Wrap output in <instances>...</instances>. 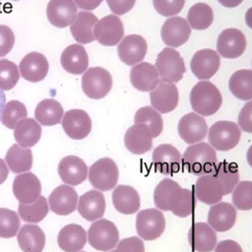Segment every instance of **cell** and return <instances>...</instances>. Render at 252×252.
I'll return each mask as SVG.
<instances>
[{
	"instance_id": "1",
	"label": "cell",
	"mask_w": 252,
	"mask_h": 252,
	"mask_svg": "<svg viewBox=\"0 0 252 252\" xmlns=\"http://www.w3.org/2000/svg\"><path fill=\"white\" fill-rule=\"evenodd\" d=\"M182 164L184 169L193 175L210 174L218 164L216 150L208 143L190 145L183 154Z\"/></svg>"
},
{
	"instance_id": "2",
	"label": "cell",
	"mask_w": 252,
	"mask_h": 252,
	"mask_svg": "<svg viewBox=\"0 0 252 252\" xmlns=\"http://www.w3.org/2000/svg\"><path fill=\"white\" fill-rule=\"evenodd\" d=\"M222 103V96L219 89L210 81L198 82L190 92L192 109L201 116L215 114Z\"/></svg>"
},
{
	"instance_id": "3",
	"label": "cell",
	"mask_w": 252,
	"mask_h": 252,
	"mask_svg": "<svg viewBox=\"0 0 252 252\" xmlns=\"http://www.w3.org/2000/svg\"><path fill=\"white\" fill-rule=\"evenodd\" d=\"M240 138V128L232 121H217L209 129V144L214 150L220 152H227L232 150L237 146Z\"/></svg>"
},
{
	"instance_id": "4",
	"label": "cell",
	"mask_w": 252,
	"mask_h": 252,
	"mask_svg": "<svg viewBox=\"0 0 252 252\" xmlns=\"http://www.w3.org/2000/svg\"><path fill=\"white\" fill-rule=\"evenodd\" d=\"M155 67L162 81L173 84L179 82L186 71L183 58L171 47H165L158 54Z\"/></svg>"
},
{
	"instance_id": "5",
	"label": "cell",
	"mask_w": 252,
	"mask_h": 252,
	"mask_svg": "<svg viewBox=\"0 0 252 252\" xmlns=\"http://www.w3.org/2000/svg\"><path fill=\"white\" fill-rule=\"evenodd\" d=\"M88 239L93 248L106 252L117 245L119 231L114 222L106 219H99L91 224L88 230Z\"/></svg>"
},
{
	"instance_id": "6",
	"label": "cell",
	"mask_w": 252,
	"mask_h": 252,
	"mask_svg": "<svg viewBox=\"0 0 252 252\" xmlns=\"http://www.w3.org/2000/svg\"><path fill=\"white\" fill-rule=\"evenodd\" d=\"M88 174L89 180L94 189L98 191H109L117 184L119 170L113 159L102 158L91 165Z\"/></svg>"
},
{
	"instance_id": "7",
	"label": "cell",
	"mask_w": 252,
	"mask_h": 252,
	"mask_svg": "<svg viewBox=\"0 0 252 252\" xmlns=\"http://www.w3.org/2000/svg\"><path fill=\"white\" fill-rule=\"evenodd\" d=\"M112 77L102 67H91L82 77V90L84 94L93 99H100L110 92Z\"/></svg>"
},
{
	"instance_id": "8",
	"label": "cell",
	"mask_w": 252,
	"mask_h": 252,
	"mask_svg": "<svg viewBox=\"0 0 252 252\" xmlns=\"http://www.w3.org/2000/svg\"><path fill=\"white\" fill-rule=\"evenodd\" d=\"M165 228V219L160 210L150 208L136 216V230L140 238L151 241L158 238Z\"/></svg>"
},
{
	"instance_id": "9",
	"label": "cell",
	"mask_w": 252,
	"mask_h": 252,
	"mask_svg": "<svg viewBox=\"0 0 252 252\" xmlns=\"http://www.w3.org/2000/svg\"><path fill=\"white\" fill-rule=\"evenodd\" d=\"M152 160L157 172L164 175H172L180 170L182 157L174 146L161 144L154 149Z\"/></svg>"
},
{
	"instance_id": "10",
	"label": "cell",
	"mask_w": 252,
	"mask_h": 252,
	"mask_svg": "<svg viewBox=\"0 0 252 252\" xmlns=\"http://www.w3.org/2000/svg\"><path fill=\"white\" fill-rule=\"evenodd\" d=\"M124 28L119 17L107 15L97 21L94 28V40L104 46H114L121 41Z\"/></svg>"
},
{
	"instance_id": "11",
	"label": "cell",
	"mask_w": 252,
	"mask_h": 252,
	"mask_svg": "<svg viewBox=\"0 0 252 252\" xmlns=\"http://www.w3.org/2000/svg\"><path fill=\"white\" fill-rule=\"evenodd\" d=\"M179 137L189 145L200 143L208 134V126L203 116L196 112L183 115L177 125Z\"/></svg>"
},
{
	"instance_id": "12",
	"label": "cell",
	"mask_w": 252,
	"mask_h": 252,
	"mask_svg": "<svg viewBox=\"0 0 252 252\" xmlns=\"http://www.w3.org/2000/svg\"><path fill=\"white\" fill-rule=\"evenodd\" d=\"M152 107L159 113H168L178 105L179 94L177 87L173 83L159 81L158 86L150 92Z\"/></svg>"
},
{
	"instance_id": "13",
	"label": "cell",
	"mask_w": 252,
	"mask_h": 252,
	"mask_svg": "<svg viewBox=\"0 0 252 252\" xmlns=\"http://www.w3.org/2000/svg\"><path fill=\"white\" fill-rule=\"evenodd\" d=\"M246 48V38L243 32L237 29L223 30L218 37L217 50L220 56L227 59L240 57Z\"/></svg>"
},
{
	"instance_id": "14",
	"label": "cell",
	"mask_w": 252,
	"mask_h": 252,
	"mask_svg": "<svg viewBox=\"0 0 252 252\" xmlns=\"http://www.w3.org/2000/svg\"><path fill=\"white\" fill-rule=\"evenodd\" d=\"M61 124L66 135L73 140L85 139L92 131L91 117L82 109H71L65 112Z\"/></svg>"
},
{
	"instance_id": "15",
	"label": "cell",
	"mask_w": 252,
	"mask_h": 252,
	"mask_svg": "<svg viewBox=\"0 0 252 252\" xmlns=\"http://www.w3.org/2000/svg\"><path fill=\"white\" fill-rule=\"evenodd\" d=\"M220 56L209 48L198 50L192 57L190 67L193 75L202 81L211 79L220 68Z\"/></svg>"
},
{
	"instance_id": "16",
	"label": "cell",
	"mask_w": 252,
	"mask_h": 252,
	"mask_svg": "<svg viewBox=\"0 0 252 252\" xmlns=\"http://www.w3.org/2000/svg\"><path fill=\"white\" fill-rule=\"evenodd\" d=\"M191 34V28L187 21L181 17H171L165 20L161 27L160 35L162 41L168 47L183 45Z\"/></svg>"
},
{
	"instance_id": "17",
	"label": "cell",
	"mask_w": 252,
	"mask_h": 252,
	"mask_svg": "<svg viewBox=\"0 0 252 252\" xmlns=\"http://www.w3.org/2000/svg\"><path fill=\"white\" fill-rule=\"evenodd\" d=\"M148 49L146 39L139 34H129L121 39L117 47L120 60L126 65L132 66L140 63Z\"/></svg>"
},
{
	"instance_id": "18",
	"label": "cell",
	"mask_w": 252,
	"mask_h": 252,
	"mask_svg": "<svg viewBox=\"0 0 252 252\" xmlns=\"http://www.w3.org/2000/svg\"><path fill=\"white\" fill-rule=\"evenodd\" d=\"M13 193L21 204L33 203L41 193L40 181L32 172L21 173L14 178Z\"/></svg>"
},
{
	"instance_id": "19",
	"label": "cell",
	"mask_w": 252,
	"mask_h": 252,
	"mask_svg": "<svg viewBox=\"0 0 252 252\" xmlns=\"http://www.w3.org/2000/svg\"><path fill=\"white\" fill-rule=\"evenodd\" d=\"M49 69V64L46 57L36 51H32L24 56L19 65L21 76L32 83L42 81Z\"/></svg>"
},
{
	"instance_id": "20",
	"label": "cell",
	"mask_w": 252,
	"mask_h": 252,
	"mask_svg": "<svg viewBox=\"0 0 252 252\" xmlns=\"http://www.w3.org/2000/svg\"><path fill=\"white\" fill-rule=\"evenodd\" d=\"M126 149L134 155H143L153 148V135L150 128L145 124L130 126L124 135Z\"/></svg>"
},
{
	"instance_id": "21",
	"label": "cell",
	"mask_w": 252,
	"mask_h": 252,
	"mask_svg": "<svg viewBox=\"0 0 252 252\" xmlns=\"http://www.w3.org/2000/svg\"><path fill=\"white\" fill-rule=\"evenodd\" d=\"M50 210L60 216H67L73 213L78 205V194L69 185H59L48 197Z\"/></svg>"
},
{
	"instance_id": "22",
	"label": "cell",
	"mask_w": 252,
	"mask_h": 252,
	"mask_svg": "<svg viewBox=\"0 0 252 252\" xmlns=\"http://www.w3.org/2000/svg\"><path fill=\"white\" fill-rule=\"evenodd\" d=\"M58 174L61 180L71 186L79 185L87 179L88 166L86 162L77 156H67L58 164Z\"/></svg>"
},
{
	"instance_id": "23",
	"label": "cell",
	"mask_w": 252,
	"mask_h": 252,
	"mask_svg": "<svg viewBox=\"0 0 252 252\" xmlns=\"http://www.w3.org/2000/svg\"><path fill=\"white\" fill-rule=\"evenodd\" d=\"M78 7L73 0H50L46 7L49 23L57 28H66L72 24Z\"/></svg>"
},
{
	"instance_id": "24",
	"label": "cell",
	"mask_w": 252,
	"mask_h": 252,
	"mask_svg": "<svg viewBox=\"0 0 252 252\" xmlns=\"http://www.w3.org/2000/svg\"><path fill=\"white\" fill-rule=\"evenodd\" d=\"M194 196L206 205H214L220 202L223 196V188L213 173L198 176L194 187Z\"/></svg>"
},
{
	"instance_id": "25",
	"label": "cell",
	"mask_w": 252,
	"mask_h": 252,
	"mask_svg": "<svg viewBox=\"0 0 252 252\" xmlns=\"http://www.w3.org/2000/svg\"><path fill=\"white\" fill-rule=\"evenodd\" d=\"M207 220L215 231H227L236 221V210L227 202H219L211 206Z\"/></svg>"
},
{
	"instance_id": "26",
	"label": "cell",
	"mask_w": 252,
	"mask_h": 252,
	"mask_svg": "<svg viewBox=\"0 0 252 252\" xmlns=\"http://www.w3.org/2000/svg\"><path fill=\"white\" fill-rule=\"evenodd\" d=\"M188 242L197 252H211L217 245L216 231L207 222H195L188 231Z\"/></svg>"
},
{
	"instance_id": "27",
	"label": "cell",
	"mask_w": 252,
	"mask_h": 252,
	"mask_svg": "<svg viewBox=\"0 0 252 252\" xmlns=\"http://www.w3.org/2000/svg\"><path fill=\"white\" fill-rule=\"evenodd\" d=\"M60 63L66 72L80 75L88 70L89 56L84 46L79 43H74L63 50L60 57Z\"/></svg>"
},
{
	"instance_id": "28",
	"label": "cell",
	"mask_w": 252,
	"mask_h": 252,
	"mask_svg": "<svg viewBox=\"0 0 252 252\" xmlns=\"http://www.w3.org/2000/svg\"><path fill=\"white\" fill-rule=\"evenodd\" d=\"M79 214L89 221H94L102 218L105 212V199L98 190H90L79 198Z\"/></svg>"
},
{
	"instance_id": "29",
	"label": "cell",
	"mask_w": 252,
	"mask_h": 252,
	"mask_svg": "<svg viewBox=\"0 0 252 252\" xmlns=\"http://www.w3.org/2000/svg\"><path fill=\"white\" fill-rule=\"evenodd\" d=\"M130 82L140 92H152L159 82L158 73L154 65L140 62L130 71Z\"/></svg>"
},
{
	"instance_id": "30",
	"label": "cell",
	"mask_w": 252,
	"mask_h": 252,
	"mask_svg": "<svg viewBox=\"0 0 252 252\" xmlns=\"http://www.w3.org/2000/svg\"><path fill=\"white\" fill-rule=\"evenodd\" d=\"M112 204L117 212L123 215H132L140 209V195L134 187L121 184L113 189Z\"/></svg>"
},
{
	"instance_id": "31",
	"label": "cell",
	"mask_w": 252,
	"mask_h": 252,
	"mask_svg": "<svg viewBox=\"0 0 252 252\" xmlns=\"http://www.w3.org/2000/svg\"><path fill=\"white\" fill-rule=\"evenodd\" d=\"M57 242L64 252H79L87 242V232L82 225L70 223L60 229Z\"/></svg>"
},
{
	"instance_id": "32",
	"label": "cell",
	"mask_w": 252,
	"mask_h": 252,
	"mask_svg": "<svg viewBox=\"0 0 252 252\" xmlns=\"http://www.w3.org/2000/svg\"><path fill=\"white\" fill-rule=\"evenodd\" d=\"M97 21L96 16L91 12L82 11L77 13L70 25V32L74 39L82 44L93 42L94 40V28Z\"/></svg>"
},
{
	"instance_id": "33",
	"label": "cell",
	"mask_w": 252,
	"mask_h": 252,
	"mask_svg": "<svg viewBox=\"0 0 252 252\" xmlns=\"http://www.w3.org/2000/svg\"><path fill=\"white\" fill-rule=\"evenodd\" d=\"M195 199L191 190L178 187L171 192L168 198V211L176 217L186 218L194 211Z\"/></svg>"
},
{
	"instance_id": "34",
	"label": "cell",
	"mask_w": 252,
	"mask_h": 252,
	"mask_svg": "<svg viewBox=\"0 0 252 252\" xmlns=\"http://www.w3.org/2000/svg\"><path fill=\"white\" fill-rule=\"evenodd\" d=\"M41 137V126L33 118L20 120L14 128V138L19 146L31 148L34 146Z\"/></svg>"
},
{
	"instance_id": "35",
	"label": "cell",
	"mask_w": 252,
	"mask_h": 252,
	"mask_svg": "<svg viewBox=\"0 0 252 252\" xmlns=\"http://www.w3.org/2000/svg\"><path fill=\"white\" fill-rule=\"evenodd\" d=\"M17 240L24 252H41L45 244V235L39 226L25 224L20 228Z\"/></svg>"
},
{
	"instance_id": "36",
	"label": "cell",
	"mask_w": 252,
	"mask_h": 252,
	"mask_svg": "<svg viewBox=\"0 0 252 252\" xmlns=\"http://www.w3.org/2000/svg\"><path fill=\"white\" fill-rule=\"evenodd\" d=\"M63 107L56 99L45 98L38 102L34 110L35 120L43 126H53L61 122Z\"/></svg>"
},
{
	"instance_id": "37",
	"label": "cell",
	"mask_w": 252,
	"mask_h": 252,
	"mask_svg": "<svg viewBox=\"0 0 252 252\" xmlns=\"http://www.w3.org/2000/svg\"><path fill=\"white\" fill-rule=\"evenodd\" d=\"M5 161L14 173H24L32 166V154L28 148H23L18 144L12 145L6 153Z\"/></svg>"
},
{
	"instance_id": "38",
	"label": "cell",
	"mask_w": 252,
	"mask_h": 252,
	"mask_svg": "<svg viewBox=\"0 0 252 252\" xmlns=\"http://www.w3.org/2000/svg\"><path fill=\"white\" fill-rule=\"evenodd\" d=\"M228 88L236 98L245 101L252 99V71L242 69L233 73L228 81Z\"/></svg>"
},
{
	"instance_id": "39",
	"label": "cell",
	"mask_w": 252,
	"mask_h": 252,
	"mask_svg": "<svg viewBox=\"0 0 252 252\" xmlns=\"http://www.w3.org/2000/svg\"><path fill=\"white\" fill-rule=\"evenodd\" d=\"M214 21V13L212 8L206 3H196L190 7L187 14V23L190 28L203 31L207 30Z\"/></svg>"
},
{
	"instance_id": "40",
	"label": "cell",
	"mask_w": 252,
	"mask_h": 252,
	"mask_svg": "<svg viewBox=\"0 0 252 252\" xmlns=\"http://www.w3.org/2000/svg\"><path fill=\"white\" fill-rule=\"evenodd\" d=\"M221 183L223 188V195L230 194L237 183L239 182L238 167L233 162L220 161L217 164L215 170L212 172Z\"/></svg>"
},
{
	"instance_id": "41",
	"label": "cell",
	"mask_w": 252,
	"mask_h": 252,
	"mask_svg": "<svg viewBox=\"0 0 252 252\" xmlns=\"http://www.w3.org/2000/svg\"><path fill=\"white\" fill-rule=\"evenodd\" d=\"M134 123L147 125L152 132L153 138L158 137L163 129V121L160 113L152 106L139 108L134 115Z\"/></svg>"
},
{
	"instance_id": "42",
	"label": "cell",
	"mask_w": 252,
	"mask_h": 252,
	"mask_svg": "<svg viewBox=\"0 0 252 252\" xmlns=\"http://www.w3.org/2000/svg\"><path fill=\"white\" fill-rule=\"evenodd\" d=\"M20 217L27 222L37 223L48 214V205L45 197L39 196L36 201L31 204H21L18 207Z\"/></svg>"
},
{
	"instance_id": "43",
	"label": "cell",
	"mask_w": 252,
	"mask_h": 252,
	"mask_svg": "<svg viewBox=\"0 0 252 252\" xmlns=\"http://www.w3.org/2000/svg\"><path fill=\"white\" fill-rule=\"evenodd\" d=\"M27 116L28 111L26 105L17 99H12L5 103L1 114V122L5 127L14 129L16 124L20 120L27 118Z\"/></svg>"
},
{
	"instance_id": "44",
	"label": "cell",
	"mask_w": 252,
	"mask_h": 252,
	"mask_svg": "<svg viewBox=\"0 0 252 252\" xmlns=\"http://www.w3.org/2000/svg\"><path fill=\"white\" fill-rule=\"evenodd\" d=\"M232 204L240 211L252 210V181H239L232 191Z\"/></svg>"
},
{
	"instance_id": "45",
	"label": "cell",
	"mask_w": 252,
	"mask_h": 252,
	"mask_svg": "<svg viewBox=\"0 0 252 252\" xmlns=\"http://www.w3.org/2000/svg\"><path fill=\"white\" fill-rule=\"evenodd\" d=\"M21 225V220L16 212L1 208L0 209V237H14Z\"/></svg>"
},
{
	"instance_id": "46",
	"label": "cell",
	"mask_w": 252,
	"mask_h": 252,
	"mask_svg": "<svg viewBox=\"0 0 252 252\" xmlns=\"http://www.w3.org/2000/svg\"><path fill=\"white\" fill-rule=\"evenodd\" d=\"M19 68L11 60H0V90H12L18 83L20 78Z\"/></svg>"
},
{
	"instance_id": "47",
	"label": "cell",
	"mask_w": 252,
	"mask_h": 252,
	"mask_svg": "<svg viewBox=\"0 0 252 252\" xmlns=\"http://www.w3.org/2000/svg\"><path fill=\"white\" fill-rule=\"evenodd\" d=\"M178 187L180 185L170 178H164L158 183L154 191V202L158 210L168 211V198L171 192Z\"/></svg>"
},
{
	"instance_id": "48",
	"label": "cell",
	"mask_w": 252,
	"mask_h": 252,
	"mask_svg": "<svg viewBox=\"0 0 252 252\" xmlns=\"http://www.w3.org/2000/svg\"><path fill=\"white\" fill-rule=\"evenodd\" d=\"M184 4L185 0H153L154 8L163 17H171L179 14Z\"/></svg>"
},
{
	"instance_id": "49",
	"label": "cell",
	"mask_w": 252,
	"mask_h": 252,
	"mask_svg": "<svg viewBox=\"0 0 252 252\" xmlns=\"http://www.w3.org/2000/svg\"><path fill=\"white\" fill-rule=\"evenodd\" d=\"M115 252H145V245L142 238L130 236L118 241Z\"/></svg>"
},
{
	"instance_id": "50",
	"label": "cell",
	"mask_w": 252,
	"mask_h": 252,
	"mask_svg": "<svg viewBox=\"0 0 252 252\" xmlns=\"http://www.w3.org/2000/svg\"><path fill=\"white\" fill-rule=\"evenodd\" d=\"M15 44V34L11 28L0 25V57L7 55Z\"/></svg>"
},
{
	"instance_id": "51",
	"label": "cell",
	"mask_w": 252,
	"mask_h": 252,
	"mask_svg": "<svg viewBox=\"0 0 252 252\" xmlns=\"http://www.w3.org/2000/svg\"><path fill=\"white\" fill-rule=\"evenodd\" d=\"M237 125L240 130L252 134V100L246 102L239 111Z\"/></svg>"
},
{
	"instance_id": "52",
	"label": "cell",
	"mask_w": 252,
	"mask_h": 252,
	"mask_svg": "<svg viewBox=\"0 0 252 252\" xmlns=\"http://www.w3.org/2000/svg\"><path fill=\"white\" fill-rule=\"evenodd\" d=\"M136 0H106L110 11L117 16L128 13L135 5Z\"/></svg>"
},
{
	"instance_id": "53",
	"label": "cell",
	"mask_w": 252,
	"mask_h": 252,
	"mask_svg": "<svg viewBox=\"0 0 252 252\" xmlns=\"http://www.w3.org/2000/svg\"><path fill=\"white\" fill-rule=\"evenodd\" d=\"M215 252H243L241 246L234 240L225 239L217 243Z\"/></svg>"
},
{
	"instance_id": "54",
	"label": "cell",
	"mask_w": 252,
	"mask_h": 252,
	"mask_svg": "<svg viewBox=\"0 0 252 252\" xmlns=\"http://www.w3.org/2000/svg\"><path fill=\"white\" fill-rule=\"evenodd\" d=\"M73 1L77 5V7L86 11L94 10L102 2V0H73Z\"/></svg>"
},
{
	"instance_id": "55",
	"label": "cell",
	"mask_w": 252,
	"mask_h": 252,
	"mask_svg": "<svg viewBox=\"0 0 252 252\" xmlns=\"http://www.w3.org/2000/svg\"><path fill=\"white\" fill-rule=\"evenodd\" d=\"M8 173L9 170L7 164L2 158H0V184H2L6 180V178L8 177Z\"/></svg>"
},
{
	"instance_id": "56",
	"label": "cell",
	"mask_w": 252,
	"mask_h": 252,
	"mask_svg": "<svg viewBox=\"0 0 252 252\" xmlns=\"http://www.w3.org/2000/svg\"><path fill=\"white\" fill-rule=\"evenodd\" d=\"M220 5L226 8H234L242 3L243 0H218Z\"/></svg>"
},
{
	"instance_id": "57",
	"label": "cell",
	"mask_w": 252,
	"mask_h": 252,
	"mask_svg": "<svg viewBox=\"0 0 252 252\" xmlns=\"http://www.w3.org/2000/svg\"><path fill=\"white\" fill-rule=\"evenodd\" d=\"M245 23L250 29H252V7L249 8L245 13Z\"/></svg>"
},
{
	"instance_id": "58",
	"label": "cell",
	"mask_w": 252,
	"mask_h": 252,
	"mask_svg": "<svg viewBox=\"0 0 252 252\" xmlns=\"http://www.w3.org/2000/svg\"><path fill=\"white\" fill-rule=\"evenodd\" d=\"M5 103H6V97H5V94L3 93L2 90H0V120H1V114H2V110L5 106Z\"/></svg>"
},
{
	"instance_id": "59",
	"label": "cell",
	"mask_w": 252,
	"mask_h": 252,
	"mask_svg": "<svg viewBox=\"0 0 252 252\" xmlns=\"http://www.w3.org/2000/svg\"><path fill=\"white\" fill-rule=\"evenodd\" d=\"M246 160L249 164L250 167H252V145L248 148L247 153H246Z\"/></svg>"
},
{
	"instance_id": "60",
	"label": "cell",
	"mask_w": 252,
	"mask_h": 252,
	"mask_svg": "<svg viewBox=\"0 0 252 252\" xmlns=\"http://www.w3.org/2000/svg\"><path fill=\"white\" fill-rule=\"evenodd\" d=\"M110 252H115V250H111V251H110Z\"/></svg>"
},
{
	"instance_id": "61",
	"label": "cell",
	"mask_w": 252,
	"mask_h": 252,
	"mask_svg": "<svg viewBox=\"0 0 252 252\" xmlns=\"http://www.w3.org/2000/svg\"><path fill=\"white\" fill-rule=\"evenodd\" d=\"M14 1H18V0H14Z\"/></svg>"
},
{
	"instance_id": "62",
	"label": "cell",
	"mask_w": 252,
	"mask_h": 252,
	"mask_svg": "<svg viewBox=\"0 0 252 252\" xmlns=\"http://www.w3.org/2000/svg\"><path fill=\"white\" fill-rule=\"evenodd\" d=\"M82 252H85V251H82Z\"/></svg>"
}]
</instances>
